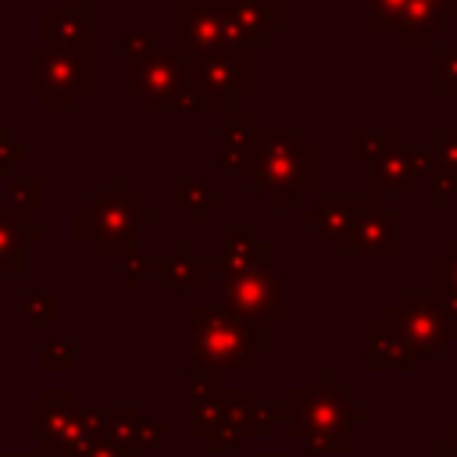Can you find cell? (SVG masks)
Segmentation results:
<instances>
[{
    "label": "cell",
    "instance_id": "4dcf8cb0",
    "mask_svg": "<svg viewBox=\"0 0 457 457\" xmlns=\"http://www.w3.org/2000/svg\"><path fill=\"white\" fill-rule=\"evenodd\" d=\"M43 364L50 368V371H64V368H71V361H75V343L71 339H50V343H43Z\"/></svg>",
    "mask_w": 457,
    "mask_h": 457
},
{
    "label": "cell",
    "instance_id": "5bb4252c",
    "mask_svg": "<svg viewBox=\"0 0 457 457\" xmlns=\"http://www.w3.org/2000/svg\"><path fill=\"white\" fill-rule=\"evenodd\" d=\"M218 243H221V257L211 261V271L228 275V271H257V268H268L271 243L261 239L250 225H221L218 228Z\"/></svg>",
    "mask_w": 457,
    "mask_h": 457
},
{
    "label": "cell",
    "instance_id": "e0dca14e",
    "mask_svg": "<svg viewBox=\"0 0 457 457\" xmlns=\"http://www.w3.org/2000/svg\"><path fill=\"white\" fill-rule=\"evenodd\" d=\"M232 18L253 50H264L289 21V0H232Z\"/></svg>",
    "mask_w": 457,
    "mask_h": 457
},
{
    "label": "cell",
    "instance_id": "2e32d148",
    "mask_svg": "<svg viewBox=\"0 0 457 457\" xmlns=\"http://www.w3.org/2000/svg\"><path fill=\"white\" fill-rule=\"evenodd\" d=\"M146 271L154 275L157 289H200L207 282V275H211V261L193 257L189 253V243L186 239H175L168 257L146 261Z\"/></svg>",
    "mask_w": 457,
    "mask_h": 457
},
{
    "label": "cell",
    "instance_id": "8fae6325",
    "mask_svg": "<svg viewBox=\"0 0 457 457\" xmlns=\"http://www.w3.org/2000/svg\"><path fill=\"white\" fill-rule=\"evenodd\" d=\"M432 168V154L428 150H418V146H393L386 157L364 164V193H371L375 200H386V196H407L421 186V179L428 175Z\"/></svg>",
    "mask_w": 457,
    "mask_h": 457
},
{
    "label": "cell",
    "instance_id": "9a60e30c",
    "mask_svg": "<svg viewBox=\"0 0 457 457\" xmlns=\"http://www.w3.org/2000/svg\"><path fill=\"white\" fill-rule=\"evenodd\" d=\"M39 32L50 50H89V0H61L57 11L43 14Z\"/></svg>",
    "mask_w": 457,
    "mask_h": 457
},
{
    "label": "cell",
    "instance_id": "e575fe53",
    "mask_svg": "<svg viewBox=\"0 0 457 457\" xmlns=\"http://www.w3.org/2000/svg\"><path fill=\"white\" fill-rule=\"evenodd\" d=\"M439 7H443L450 18H457V0H439Z\"/></svg>",
    "mask_w": 457,
    "mask_h": 457
},
{
    "label": "cell",
    "instance_id": "7a4b0ae2",
    "mask_svg": "<svg viewBox=\"0 0 457 457\" xmlns=\"http://www.w3.org/2000/svg\"><path fill=\"white\" fill-rule=\"evenodd\" d=\"M193 368H239L246 371L257 353H268V321L228 311L225 303H193Z\"/></svg>",
    "mask_w": 457,
    "mask_h": 457
},
{
    "label": "cell",
    "instance_id": "484cf974",
    "mask_svg": "<svg viewBox=\"0 0 457 457\" xmlns=\"http://www.w3.org/2000/svg\"><path fill=\"white\" fill-rule=\"evenodd\" d=\"M428 182H432V211H446L457 200V171L439 164V161H432Z\"/></svg>",
    "mask_w": 457,
    "mask_h": 457
},
{
    "label": "cell",
    "instance_id": "44dd1931",
    "mask_svg": "<svg viewBox=\"0 0 457 457\" xmlns=\"http://www.w3.org/2000/svg\"><path fill=\"white\" fill-rule=\"evenodd\" d=\"M171 207L182 211L189 225H204V218L211 211H221L225 207V196L218 189H211L207 182H200V179L175 175L171 179Z\"/></svg>",
    "mask_w": 457,
    "mask_h": 457
},
{
    "label": "cell",
    "instance_id": "ffe728a7",
    "mask_svg": "<svg viewBox=\"0 0 457 457\" xmlns=\"http://www.w3.org/2000/svg\"><path fill=\"white\" fill-rule=\"evenodd\" d=\"M414 350L411 343L403 339V332L393 325V321H375L368 325V368H403L411 371L414 368Z\"/></svg>",
    "mask_w": 457,
    "mask_h": 457
},
{
    "label": "cell",
    "instance_id": "7c38bea8",
    "mask_svg": "<svg viewBox=\"0 0 457 457\" xmlns=\"http://www.w3.org/2000/svg\"><path fill=\"white\" fill-rule=\"evenodd\" d=\"M382 200H375L371 193H318L311 207L300 211L303 228H311L318 239H325L328 246H336L364 211L378 207Z\"/></svg>",
    "mask_w": 457,
    "mask_h": 457
},
{
    "label": "cell",
    "instance_id": "d590c367",
    "mask_svg": "<svg viewBox=\"0 0 457 457\" xmlns=\"http://www.w3.org/2000/svg\"><path fill=\"white\" fill-rule=\"evenodd\" d=\"M50 457H54V453H50Z\"/></svg>",
    "mask_w": 457,
    "mask_h": 457
},
{
    "label": "cell",
    "instance_id": "83f0119b",
    "mask_svg": "<svg viewBox=\"0 0 457 457\" xmlns=\"http://www.w3.org/2000/svg\"><path fill=\"white\" fill-rule=\"evenodd\" d=\"M57 307H61V296L54 289H36L25 296V318L32 325H50L57 318Z\"/></svg>",
    "mask_w": 457,
    "mask_h": 457
},
{
    "label": "cell",
    "instance_id": "cb8c5ba5",
    "mask_svg": "<svg viewBox=\"0 0 457 457\" xmlns=\"http://www.w3.org/2000/svg\"><path fill=\"white\" fill-rule=\"evenodd\" d=\"M432 93L457 96V46H432Z\"/></svg>",
    "mask_w": 457,
    "mask_h": 457
},
{
    "label": "cell",
    "instance_id": "6da1fadb",
    "mask_svg": "<svg viewBox=\"0 0 457 457\" xmlns=\"http://www.w3.org/2000/svg\"><path fill=\"white\" fill-rule=\"evenodd\" d=\"M157 211L143 207V196L125 193V182L114 175L107 193H93L86 207L75 211V239L89 246L93 257H139V228L154 225Z\"/></svg>",
    "mask_w": 457,
    "mask_h": 457
},
{
    "label": "cell",
    "instance_id": "277c9868",
    "mask_svg": "<svg viewBox=\"0 0 457 457\" xmlns=\"http://www.w3.org/2000/svg\"><path fill=\"white\" fill-rule=\"evenodd\" d=\"M25 86L46 111H71L79 96L93 89V54L89 50H50L29 46Z\"/></svg>",
    "mask_w": 457,
    "mask_h": 457
},
{
    "label": "cell",
    "instance_id": "f1b7e54d",
    "mask_svg": "<svg viewBox=\"0 0 457 457\" xmlns=\"http://www.w3.org/2000/svg\"><path fill=\"white\" fill-rule=\"evenodd\" d=\"M432 289L457 296V239L446 246L443 257L432 261Z\"/></svg>",
    "mask_w": 457,
    "mask_h": 457
},
{
    "label": "cell",
    "instance_id": "d6986e66",
    "mask_svg": "<svg viewBox=\"0 0 457 457\" xmlns=\"http://www.w3.org/2000/svg\"><path fill=\"white\" fill-rule=\"evenodd\" d=\"M43 232L14 207H0V275L4 271H25V250Z\"/></svg>",
    "mask_w": 457,
    "mask_h": 457
},
{
    "label": "cell",
    "instance_id": "d4e9b609",
    "mask_svg": "<svg viewBox=\"0 0 457 457\" xmlns=\"http://www.w3.org/2000/svg\"><path fill=\"white\" fill-rule=\"evenodd\" d=\"M407 4L411 0H364V7H368V18H364L368 29L371 32H396Z\"/></svg>",
    "mask_w": 457,
    "mask_h": 457
},
{
    "label": "cell",
    "instance_id": "52a82bcc",
    "mask_svg": "<svg viewBox=\"0 0 457 457\" xmlns=\"http://www.w3.org/2000/svg\"><path fill=\"white\" fill-rule=\"evenodd\" d=\"M193 75L204 93V111L232 114L239 111V100L253 96L257 79H253V54H211V57H193Z\"/></svg>",
    "mask_w": 457,
    "mask_h": 457
},
{
    "label": "cell",
    "instance_id": "d6a6232c",
    "mask_svg": "<svg viewBox=\"0 0 457 457\" xmlns=\"http://www.w3.org/2000/svg\"><path fill=\"white\" fill-rule=\"evenodd\" d=\"M150 46H157V39H154V32H139V29H136V32H129V36L121 39V50H125V61H129V57H143V54H146Z\"/></svg>",
    "mask_w": 457,
    "mask_h": 457
},
{
    "label": "cell",
    "instance_id": "4fadbf2b",
    "mask_svg": "<svg viewBox=\"0 0 457 457\" xmlns=\"http://www.w3.org/2000/svg\"><path fill=\"white\" fill-rule=\"evenodd\" d=\"M257 118L250 111H232L218 118V143H221V157L218 168L225 175H243L250 179L253 171V139H257Z\"/></svg>",
    "mask_w": 457,
    "mask_h": 457
},
{
    "label": "cell",
    "instance_id": "9c48e42d",
    "mask_svg": "<svg viewBox=\"0 0 457 457\" xmlns=\"http://www.w3.org/2000/svg\"><path fill=\"white\" fill-rule=\"evenodd\" d=\"M221 296L225 307L257 321H286V303H282V278L271 268L257 271H228L221 275Z\"/></svg>",
    "mask_w": 457,
    "mask_h": 457
},
{
    "label": "cell",
    "instance_id": "1f68e13d",
    "mask_svg": "<svg viewBox=\"0 0 457 457\" xmlns=\"http://www.w3.org/2000/svg\"><path fill=\"white\" fill-rule=\"evenodd\" d=\"M25 161V146L11 139V132L0 125V175H11V164Z\"/></svg>",
    "mask_w": 457,
    "mask_h": 457
},
{
    "label": "cell",
    "instance_id": "836d02e7",
    "mask_svg": "<svg viewBox=\"0 0 457 457\" xmlns=\"http://www.w3.org/2000/svg\"><path fill=\"white\" fill-rule=\"evenodd\" d=\"M143 271H146V261H143V257L125 261V286H129V289H136V286H139V278H143Z\"/></svg>",
    "mask_w": 457,
    "mask_h": 457
},
{
    "label": "cell",
    "instance_id": "5b68a950",
    "mask_svg": "<svg viewBox=\"0 0 457 457\" xmlns=\"http://www.w3.org/2000/svg\"><path fill=\"white\" fill-rule=\"evenodd\" d=\"M382 318L403 332L414 353H446L450 339H457V296L439 289H407L382 311Z\"/></svg>",
    "mask_w": 457,
    "mask_h": 457
},
{
    "label": "cell",
    "instance_id": "7402d4cb",
    "mask_svg": "<svg viewBox=\"0 0 457 457\" xmlns=\"http://www.w3.org/2000/svg\"><path fill=\"white\" fill-rule=\"evenodd\" d=\"M303 143H307V136L300 125H261L257 139H253V171L264 164H275L282 157H293ZM253 171H250V179H253Z\"/></svg>",
    "mask_w": 457,
    "mask_h": 457
},
{
    "label": "cell",
    "instance_id": "8992f818",
    "mask_svg": "<svg viewBox=\"0 0 457 457\" xmlns=\"http://www.w3.org/2000/svg\"><path fill=\"white\" fill-rule=\"evenodd\" d=\"M253 189L268 200L271 211H303V200L321 193V146L303 143L293 157L257 168Z\"/></svg>",
    "mask_w": 457,
    "mask_h": 457
},
{
    "label": "cell",
    "instance_id": "3957f363",
    "mask_svg": "<svg viewBox=\"0 0 457 457\" xmlns=\"http://www.w3.org/2000/svg\"><path fill=\"white\" fill-rule=\"evenodd\" d=\"M125 93L136 96L143 111H204L193 57L161 43L125 61Z\"/></svg>",
    "mask_w": 457,
    "mask_h": 457
},
{
    "label": "cell",
    "instance_id": "f546056e",
    "mask_svg": "<svg viewBox=\"0 0 457 457\" xmlns=\"http://www.w3.org/2000/svg\"><path fill=\"white\" fill-rule=\"evenodd\" d=\"M428 154H432V161H439V164L457 171V125H436Z\"/></svg>",
    "mask_w": 457,
    "mask_h": 457
},
{
    "label": "cell",
    "instance_id": "ba28073f",
    "mask_svg": "<svg viewBox=\"0 0 457 457\" xmlns=\"http://www.w3.org/2000/svg\"><path fill=\"white\" fill-rule=\"evenodd\" d=\"M228 14H232V0H175L171 4V46L189 57L221 54Z\"/></svg>",
    "mask_w": 457,
    "mask_h": 457
},
{
    "label": "cell",
    "instance_id": "ac0fdd59",
    "mask_svg": "<svg viewBox=\"0 0 457 457\" xmlns=\"http://www.w3.org/2000/svg\"><path fill=\"white\" fill-rule=\"evenodd\" d=\"M450 14L439 7V0H411L400 25H396V36L403 46H436V36L450 29Z\"/></svg>",
    "mask_w": 457,
    "mask_h": 457
},
{
    "label": "cell",
    "instance_id": "4316f807",
    "mask_svg": "<svg viewBox=\"0 0 457 457\" xmlns=\"http://www.w3.org/2000/svg\"><path fill=\"white\" fill-rule=\"evenodd\" d=\"M11 200H14V211L21 214H32L43 207V182L36 175H14L11 179Z\"/></svg>",
    "mask_w": 457,
    "mask_h": 457
},
{
    "label": "cell",
    "instance_id": "30bf717a",
    "mask_svg": "<svg viewBox=\"0 0 457 457\" xmlns=\"http://www.w3.org/2000/svg\"><path fill=\"white\" fill-rule=\"evenodd\" d=\"M339 261H393L400 253V211L378 204L332 246Z\"/></svg>",
    "mask_w": 457,
    "mask_h": 457
},
{
    "label": "cell",
    "instance_id": "603a6c76",
    "mask_svg": "<svg viewBox=\"0 0 457 457\" xmlns=\"http://www.w3.org/2000/svg\"><path fill=\"white\" fill-rule=\"evenodd\" d=\"M393 146H400V129L396 125H386V129L353 125L350 129V157L357 164H371V161L386 157Z\"/></svg>",
    "mask_w": 457,
    "mask_h": 457
}]
</instances>
